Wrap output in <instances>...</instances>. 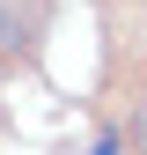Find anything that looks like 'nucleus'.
Listing matches in <instances>:
<instances>
[{"instance_id":"1","label":"nucleus","mask_w":147,"mask_h":155,"mask_svg":"<svg viewBox=\"0 0 147 155\" xmlns=\"http://www.w3.org/2000/svg\"><path fill=\"white\" fill-rule=\"evenodd\" d=\"M133 140H140V155H147V104L133 111Z\"/></svg>"},{"instance_id":"2","label":"nucleus","mask_w":147,"mask_h":155,"mask_svg":"<svg viewBox=\"0 0 147 155\" xmlns=\"http://www.w3.org/2000/svg\"><path fill=\"white\" fill-rule=\"evenodd\" d=\"M96 155H118V140H96Z\"/></svg>"}]
</instances>
